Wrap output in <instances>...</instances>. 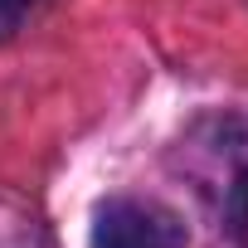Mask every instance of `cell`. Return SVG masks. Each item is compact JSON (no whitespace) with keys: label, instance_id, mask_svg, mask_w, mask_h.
<instances>
[{"label":"cell","instance_id":"cell-1","mask_svg":"<svg viewBox=\"0 0 248 248\" xmlns=\"http://www.w3.org/2000/svg\"><path fill=\"white\" fill-rule=\"evenodd\" d=\"M93 248H185V224L156 200H107L93 219Z\"/></svg>","mask_w":248,"mask_h":248}]
</instances>
